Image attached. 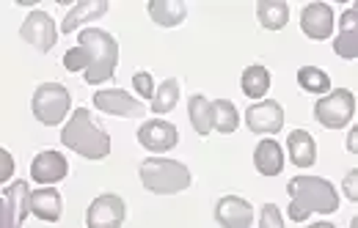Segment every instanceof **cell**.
Wrapping results in <instances>:
<instances>
[{
	"label": "cell",
	"instance_id": "cell-1",
	"mask_svg": "<svg viewBox=\"0 0 358 228\" xmlns=\"http://www.w3.org/2000/svg\"><path fill=\"white\" fill-rule=\"evenodd\" d=\"M289 192V220L303 223L312 212L322 215H334L339 209V195L334 190V184L322 176H295L287 184Z\"/></svg>",
	"mask_w": 358,
	"mask_h": 228
},
{
	"label": "cell",
	"instance_id": "cell-2",
	"mask_svg": "<svg viewBox=\"0 0 358 228\" xmlns=\"http://www.w3.org/2000/svg\"><path fill=\"white\" fill-rule=\"evenodd\" d=\"M61 140H64V146H69L72 151H78L86 160H105L110 154V137L91 121L89 107H78L69 116V124L64 127Z\"/></svg>",
	"mask_w": 358,
	"mask_h": 228
},
{
	"label": "cell",
	"instance_id": "cell-3",
	"mask_svg": "<svg viewBox=\"0 0 358 228\" xmlns=\"http://www.w3.org/2000/svg\"><path fill=\"white\" fill-rule=\"evenodd\" d=\"M80 47L86 50L89 66H86V83H102L108 77H113L116 63H119V42L99 31V28H86L80 31Z\"/></svg>",
	"mask_w": 358,
	"mask_h": 228
},
{
	"label": "cell",
	"instance_id": "cell-4",
	"mask_svg": "<svg viewBox=\"0 0 358 228\" xmlns=\"http://www.w3.org/2000/svg\"><path fill=\"white\" fill-rule=\"evenodd\" d=\"M138 176L146 190L157 192V195H174L190 187V171L177 162V160H143L138 168Z\"/></svg>",
	"mask_w": 358,
	"mask_h": 228
},
{
	"label": "cell",
	"instance_id": "cell-5",
	"mask_svg": "<svg viewBox=\"0 0 358 228\" xmlns=\"http://www.w3.org/2000/svg\"><path fill=\"white\" fill-rule=\"evenodd\" d=\"M69 105H72V93L66 91L61 83H45L39 86L36 93H34V116L47 124V127H55L64 121V116L69 113Z\"/></svg>",
	"mask_w": 358,
	"mask_h": 228
},
{
	"label": "cell",
	"instance_id": "cell-6",
	"mask_svg": "<svg viewBox=\"0 0 358 228\" xmlns=\"http://www.w3.org/2000/svg\"><path fill=\"white\" fill-rule=\"evenodd\" d=\"M356 113V96L348 89H336L334 93L317 99L314 105V119L328 127V130H342Z\"/></svg>",
	"mask_w": 358,
	"mask_h": 228
},
{
	"label": "cell",
	"instance_id": "cell-7",
	"mask_svg": "<svg viewBox=\"0 0 358 228\" xmlns=\"http://www.w3.org/2000/svg\"><path fill=\"white\" fill-rule=\"evenodd\" d=\"M31 212V190L25 182L8 184L0 195V226H22Z\"/></svg>",
	"mask_w": 358,
	"mask_h": 228
},
{
	"label": "cell",
	"instance_id": "cell-8",
	"mask_svg": "<svg viewBox=\"0 0 358 228\" xmlns=\"http://www.w3.org/2000/svg\"><path fill=\"white\" fill-rule=\"evenodd\" d=\"M124 215H127L124 201L119 195H113V192H102V195H96L91 201L86 223L91 228H116L124 223Z\"/></svg>",
	"mask_w": 358,
	"mask_h": 228
},
{
	"label": "cell",
	"instance_id": "cell-9",
	"mask_svg": "<svg viewBox=\"0 0 358 228\" xmlns=\"http://www.w3.org/2000/svg\"><path fill=\"white\" fill-rule=\"evenodd\" d=\"M20 36L28 45L36 47L39 52H50L52 45H55V39H58V28H55V22H52L50 14H45V11H31L25 17L22 28H20Z\"/></svg>",
	"mask_w": 358,
	"mask_h": 228
},
{
	"label": "cell",
	"instance_id": "cell-10",
	"mask_svg": "<svg viewBox=\"0 0 358 228\" xmlns=\"http://www.w3.org/2000/svg\"><path fill=\"white\" fill-rule=\"evenodd\" d=\"M245 124L257 135H275L284 127V110L273 99L259 102V105H254V107L245 110Z\"/></svg>",
	"mask_w": 358,
	"mask_h": 228
},
{
	"label": "cell",
	"instance_id": "cell-11",
	"mask_svg": "<svg viewBox=\"0 0 358 228\" xmlns=\"http://www.w3.org/2000/svg\"><path fill=\"white\" fill-rule=\"evenodd\" d=\"M138 143H141L143 149L155 151V154H160V151H171V149L179 143V132L174 124L155 119V121H146V124L138 130Z\"/></svg>",
	"mask_w": 358,
	"mask_h": 228
},
{
	"label": "cell",
	"instance_id": "cell-12",
	"mask_svg": "<svg viewBox=\"0 0 358 228\" xmlns=\"http://www.w3.org/2000/svg\"><path fill=\"white\" fill-rule=\"evenodd\" d=\"M94 105H96V110H102L108 116H122V119H127V116H143V110H146L143 102H138L133 93L122 91V89L94 93Z\"/></svg>",
	"mask_w": 358,
	"mask_h": 228
},
{
	"label": "cell",
	"instance_id": "cell-13",
	"mask_svg": "<svg viewBox=\"0 0 358 228\" xmlns=\"http://www.w3.org/2000/svg\"><path fill=\"white\" fill-rule=\"evenodd\" d=\"M301 28L314 42L328 39L334 33V8L328 3H309L301 14Z\"/></svg>",
	"mask_w": 358,
	"mask_h": 228
},
{
	"label": "cell",
	"instance_id": "cell-14",
	"mask_svg": "<svg viewBox=\"0 0 358 228\" xmlns=\"http://www.w3.org/2000/svg\"><path fill=\"white\" fill-rule=\"evenodd\" d=\"M215 220L221 226L229 228H243L251 226L254 220V206L245 201V198H237V195H224L215 206Z\"/></svg>",
	"mask_w": 358,
	"mask_h": 228
},
{
	"label": "cell",
	"instance_id": "cell-15",
	"mask_svg": "<svg viewBox=\"0 0 358 228\" xmlns=\"http://www.w3.org/2000/svg\"><path fill=\"white\" fill-rule=\"evenodd\" d=\"M66 174H69V162L58 151H42L31 162V179L34 182H42V184L61 182Z\"/></svg>",
	"mask_w": 358,
	"mask_h": 228
},
{
	"label": "cell",
	"instance_id": "cell-16",
	"mask_svg": "<svg viewBox=\"0 0 358 228\" xmlns=\"http://www.w3.org/2000/svg\"><path fill=\"white\" fill-rule=\"evenodd\" d=\"M334 52L348 61H353L358 55V8H348L342 14V28H339V36L334 39Z\"/></svg>",
	"mask_w": 358,
	"mask_h": 228
},
{
	"label": "cell",
	"instance_id": "cell-17",
	"mask_svg": "<svg viewBox=\"0 0 358 228\" xmlns=\"http://www.w3.org/2000/svg\"><path fill=\"white\" fill-rule=\"evenodd\" d=\"M254 165H257V171L262 176H278L284 171V151H281V146L275 140H270V137L259 140V146L254 151Z\"/></svg>",
	"mask_w": 358,
	"mask_h": 228
},
{
	"label": "cell",
	"instance_id": "cell-18",
	"mask_svg": "<svg viewBox=\"0 0 358 228\" xmlns=\"http://www.w3.org/2000/svg\"><path fill=\"white\" fill-rule=\"evenodd\" d=\"M287 146H289V160L298 168H309L317 162V146H314V137L306 130H292L287 137Z\"/></svg>",
	"mask_w": 358,
	"mask_h": 228
},
{
	"label": "cell",
	"instance_id": "cell-19",
	"mask_svg": "<svg viewBox=\"0 0 358 228\" xmlns=\"http://www.w3.org/2000/svg\"><path fill=\"white\" fill-rule=\"evenodd\" d=\"M108 0H80V3H75L72 6V11L66 14V20H64V33H72L75 28H80L83 22H91V20H99L105 11H108Z\"/></svg>",
	"mask_w": 358,
	"mask_h": 228
},
{
	"label": "cell",
	"instance_id": "cell-20",
	"mask_svg": "<svg viewBox=\"0 0 358 228\" xmlns=\"http://www.w3.org/2000/svg\"><path fill=\"white\" fill-rule=\"evenodd\" d=\"M31 212H34L39 220L55 223V220L61 218V195H58V190L42 187V190L31 192Z\"/></svg>",
	"mask_w": 358,
	"mask_h": 228
},
{
	"label": "cell",
	"instance_id": "cell-21",
	"mask_svg": "<svg viewBox=\"0 0 358 228\" xmlns=\"http://www.w3.org/2000/svg\"><path fill=\"white\" fill-rule=\"evenodd\" d=\"M149 17L163 25V28H174L187 17V6L182 0H149Z\"/></svg>",
	"mask_w": 358,
	"mask_h": 228
},
{
	"label": "cell",
	"instance_id": "cell-22",
	"mask_svg": "<svg viewBox=\"0 0 358 228\" xmlns=\"http://www.w3.org/2000/svg\"><path fill=\"white\" fill-rule=\"evenodd\" d=\"M257 17H259L262 28L281 31L289 22V3H284V0H259L257 3Z\"/></svg>",
	"mask_w": 358,
	"mask_h": 228
},
{
	"label": "cell",
	"instance_id": "cell-23",
	"mask_svg": "<svg viewBox=\"0 0 358 228\" xmlns=\"http://www.w3.org/2000/svg\"><path fill=\"white\" fill-rule=\"evenodd\" d=\"M187 110H190V124H193V130L201 137L210 135V130H213V102H210L207 96L196 93V96H190Z\"/></svg>",
	"mask_w": 358,
	"mask_h": 228
},
{
	"label": "cell",
	"instance_id": "cell-24",
	"mask_svg": "<svg viewBox=\"0 0 358 228\" xmlns=\"http://www.w3.org/2000/svg\"><path fill=\"white\" fill-rule=\"evenodd\" d=\"M213 127L218 132H234L240 127V116H237V107L229 102V99H215L213 102Z\"/></svg>",
	"mask_w": 358,
	"mask_h": 228
},
{
	"label": "cell",
	"instance_id": "cell-25",
	"mask_svg": "<svg viewBox=\"0 0 358 228\" xmlns=\"http://www.w3.org/2000/svg\"><path fill=\"white\" fill-rule=\"evenodd\" d=\"M268 89H270V72L265 66H248L243 72V91H245V96L259 99V96L268 93Z\"/></svg>",
	"mask_w": 358,
	"mask_h": 228
},
{
	"label": "cell",
	"instance_id": "cell-26",
	"mask_svg": "<svg viewBox=\"0 0 358 228\" xmlns=\"http://www.w3.org/2000/svg\"><path fill=\"white\" fill-rule=\"evenodd\" d=\"M177 102H179V83L174 77H169L166 83L157 86V91L152 96V110H155L157 116H163V113H171Z\"/></svg>",
	"mask_w": 358,
	"mask_h": 228
},
{
	"label": "cell",
	"instance_id": "cell-27",
	"mask_svg": "<svg viewBox=\"0 0 358 228\" xmlns=\"http://www.w3.org/2000/svg\"><path fill=\"white\" fill-rule=\"evenodd\" d=\"M298 86L309 93H328L331 91V77L317 66H303L298 72Z\"/></svg>",
	"mask_w": 358,
	"mask_h": 228
},
{
	"label": "cell",
	"instance_id": "cell-28",
	"mask_svg": "<svg viewBox=\"0 0 358 228\" xmlns=\"http://www.w3.org/2000/svg\"><path fill=\"white\" fill-rule=\"evenodd\" d=\"M64 66L69 69V72H86V66H89V58H86V50L78 45L75 50H69L66 55H64Z\"/></svg>",
	"mask_w": 358,
	"mask_h": 228
},
{
	"label": "cell",
	"instance_id": "cell-29",
	"mask_svg": "<svg viewBox=\"0 0 358 228\" xmlns=\"http://www.w3.org/2000/svg\"><path fill=\"white\" fill-rule=\"evenodd\" d=\"M133 86L143 99H152L155 96V83H152V75L149 72H138L133 77Z\"/></svg>",
	"mask_w": 358,
	"mask_h": 228
},
{
	"label": "cell",
	"instance_id": "cell-30",
	"mask_svg": "<svg viewBox=\"0 0 358 228\" xmlns=\"http://www.w3.org/2000/svg\"><path fill=\"white\" fill-rule=\"evenodd\" d=\"M262 226L265 228H281L284 226V218H281V212H278V206H275V204H268V206H265V212H262Z\"/></svg>",
	"mask_w": 358,
	"mask_h": 228
},
{
	"label": "cell",
	"instance_id": "cell-31",
	"mask_svg": "<svg viewBox=\"0 0 358 228\" xmlns=\"http://www.w3.org/2000/svg\"><path fill=\"white\" fill-rule=\"evenodd\" d=\"M11 174H14V160H11V154H8V151H3V149H0V182H8V179H11Z\"/></svg>",
	"mask_w": 358,
	"mask_h": 228
},
{
	"label": "cell",
	"instance_id": "cell-32",
	"mask_svg": "<svg viewBox=\"0 0 358 228\" xmlns=\"http://www.w3.org/2000/svg\"><path fill=\"white\" fill-rule=\"evenodd\" d=\"M345 192H348L350 201H358V168L345 176Z\"/></svg>",
	"mask_w": 358,
	"mask_h": 228
},
{
	"label": "cell",
	"instance_id": "cell-33",
	"mask_svg": "<svg viewBox=\"0 0 358 228\" xmlns=\"http://www.w3.org/2000/svg\"><path fill=\"white\" fill-rule=\"evenodd\" d=\"M348 149H350L353 154L358 151V127L353 130V132H350V135H348Z\"/></svg>",
	"mask_w": 358,
	"mask_h": 228
}]
</instances>
